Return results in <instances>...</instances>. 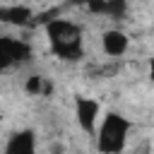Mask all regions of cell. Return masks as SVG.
<instances>
[{
    "mask_svg": "<svg viewBox=\"0 0 154 154\" xmlns=\"http://www.w3.org/2000/svg\"><path fill=\"white\" fill-rule=\"evenodd\" d=\"M46 36L60 58L72 60L82 53V31L77 24H72L67 19H51L46 24Z\"/></svg>",
    "mask_w": 154,
    "mask_h": 154,
    "instance_id": "7a4b0ae2",
    "label": "cell"
},
{
    "mask_svg": "<svg viewBox=\"0 0 154 154\" xmlns=\"http://www.w3.org/2000/svg\"><path fill=\"white\" fill-rule=\"evenodd\" d=\"M26 17H29V12H26L24 7H10V10H2V12H0V19H2V22H12V24L24 22Z\"/></svg>",
    "mask_w": 154,
    "mask_h": 154,
    "instance_id": "52a82bcc",
    "label": "cell"
},
{
    "mask_svg": "<svg viewBox=\"0 0 154 154\" xmlns=\"http://www.w3.org/2000/svg\"><path fill=\"white\" fill-rule=\"evenodd\" d=\"M128 48H130V36L123 29H108V31H103V36H101V51L106 55L120 58V55L128 53Z\"/></svg>",
    "mask_w": 154,
    "mask_h": 154,
    "instance_id": "5b68a950",
    "label": "cell"
},
{
    "mask_svg": "<svg viewBox=\"0 0 154 154\" xmlns=\"http://www.w3.org/2000/svg\"><path fill=\"white\" fill-rule=\"evenodd\" d=\"M26 91H29V94H41V91H43V77L31 75V77L26 79Z\"/></svg>",
    "mask_w": 154,
    "mask_h": 154,
    "instance_id": "ba28073f",
    "label": "cell"
},
{
    "mask_svg": "<svg viewBox=\"0 0 154 154\" xmlns=\"http://www.w3.org/2000/svg\"><path fill=\"white\" fill-rule=\"evenodd\" d=\"M149 79L154 82V55L149 58Z\"/></svg>",
    "mask_w": 154,
    "mask_h": 154,
    "instance_id": "9c48e42d",
    "label": "cell"
},
{
    "mask_svg": "<svg viewBox=\"0 0 154 154\" xmlns=\"http://www.w3.org/2000/svg\"><path fill=\"white\" fill-rule=\"evenodd\" d=\"M75 120H77L82 132L94 135V130L101 120V103L91 96H79L75 101Z\"/></svg>",
    "mask_w": 154,
    "mask_h": 154,
    "instance_id": "3957f363",
    "label": "cell"
},
{
    "mask_svg": "<svg viewBox=\"0 0 154 154\" xmlns=\"http://www.w3.org/2000/svg\"><path fill=\"white\" fill-rule=\"evenodd\" d=\"M29 55L26 43L12 38V36H0V72L14 67L17 63H22Z\"/></svg>",
    "mask_w": 154,
    "mask_h": 154,
    "instance_id": "277c9868",
    "label": "cell"
},
{
    "mask_svg": "<svg viewBox=\"0 0 154 154\" xmlns=\"http://www.w3.org/2000/svg\"><path fill=\"white\" fill-rule=\"evenodd\" d=\"M130 130H132V123L123 113H118V111L101 113V120H99V125L94 130V135H96V149L106 152V154L123 152L128 147Z\"/></svg>",
    "mask_w": 154,
    "mask_h": 154,
    "instance_id": "6da1fadb",
    "label": "cell"
},
{
    "mask_svg": "<svg viewBox=\"0 0 154 154\" xmlns=\"http://www.w3.org/2000/svg\"><path fill=\"white\" fill-rule=\"evenodd\" d=\"M5 152L7 154H31L36 152V135L34 130H17L7 137L5 142Z\"/></svg>",
    "mask_w": 154,
    "mask_h": 154,
    "instance_id": "8992f818",
    "label": "cell"
}]
</instances>
